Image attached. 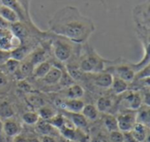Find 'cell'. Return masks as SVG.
Returning a JSON list of instances; mask_svg holds the SVG:
<instances>
[{"instance_id":"obj_16","label":"cell","mask_w":150,"mask_h":142,"mask_svg":"<svg viewBox=\"0 0 150 142\" xmlns=\"http://www.w3.org/2000/svg\"><path fill=\"white\" fill-rule=\"evenodd\" d=\"M98 111L96 107V105H91V104H88V105H84L81 114L88 120H96L98 117Z\"/></svg>"},{"instance_id":"obj_7","label":"cell","mask_w":150,"mask_h":142,"mask_svg":"<svg viewBox=\"0 0 150 142\" xmlns=\"http://www.w3.org/2000/svg\"><path fill=\"white\" fill-rule=\"evenodd\" d=\"M3 132L8 137H16L20 134L21 127L14 119H8L3 122Z\"/></svg>"},{"instance_id":"obj_30","label":"cell","mask_w":150,"mask_h":142,"mask_svg":"<svg viewBox=\"0 0 150 142\" xmlns=\"http://www.w3.org/2000/svg\"><path fill=\"white\" fill-rule=\"evenodd\" d=\"M66 71L68 72V74L71 76V78L75 81V80H78L81 78L82 76V71L80 70V69L75 67V66H69L68 65L66 68Z\"/></svg>"},{"instance_id":"obj_33","label":"cell","mask_w":150,"mask_h":142,"mask_svg":"<svg viewBox=\"0 0 150 142\" xmlns=\"http://www.w3.org/2000/svg\"><path fill=\"white\" fill-rule=\"evenodd\" d=\"M18 88L22 90L25 91H30L31 90V86L29 85L28 83H26L25 80H21L18 83Z\"/></svg>"},{"instance_id":"obj_14","label":"cell","mask_w":150,"mask_h":142,"mask_svg":"<svg viewBox=\"0 0 150 142\" xmlns=\"http://www.w3.org/2000/svg\"><path fill=\"white\" fill-rule=\"evenodd\" d=\"M125 100L127 104V106L131 110H139L142 105V99L141 95L135 92H130L125 97Z\"/></svg>"},{"instance_id":"obj_2","label":"cell","mask_w":150,"mask_h":142,"mask_svg":"<svg viewBox=\"0 0 150 142\" xmlns=\"http://www.w3.org/2000/svg\"><path fill=\"white\" fill-rule=\"evenodd\" d=\"M21 46V41L13 34L10 26L0 27V50L9 52Z\"/></svg>"},{"instance_id":"obj_1","label":"cell","mask_w":150,"mask_h":142,"mask_svg":"<svg viewBox=\"0 0 150 142\" xmlns=\"http://www.w3.org/2000/svg\"><path fill=\"white\" fill-rule=\"evenodd\" d=\"M50 31L76 43L86 42L95 32L93 21L76 7L68 5L56 11L48 22Z\"/></svg>"},{"instance_id":"obj_3","label":"cell","mask_w":150,"mask_h":142,"mask_svg":"<svg viewBox=\"0 0 150 142\" xmlns=\"http://www.w3.org/2000/svg\"><path fill=\"white\" fill-rule=\"evenodd\" d=\"M53 51L56 59L62 62L69 61L72 55V47L64 40H55L53 44Z\"/></svg>"},{"instance_id":"obj_12","label":"cell","mask_w":150,"mask_h":142,"mask_svg":"<svg viewBox=\"0 0 150 142\" xmlns=\"http://www.w3.org/2000/svg\"><path fill=\"white\" fill-rule=\"evenodd\" d=\"M51 68L52 65L49 61H42L37 64L36 66H34L32 75H33V76L37 79H43L46 76V75L49 72Z\"/></svg>"},{"instance_id":"obj_18","label":"cell","mask_w":150,"mask_h":142,"mask_svg":"<svg viewBox=\"0 0 150 142\" xmlns=\"http://www.w3.org/2000/svg\"><path fill=\"white\" fill-rule=\"evenodd\" d=\"M69 120L75 127L84 129L87 127V119L81 113H69Z\"/></svg>"},{"instance_id":"obj_35","label":"cell","mask_w":150,"mask_h":142,"mask_svg":"<svg viewBox=\"0 0 150 142\" xmlns=\"http://www.w3.org/2000/svg\"><path fill=\"white\" fill-rule=\"evenodd\" d=\"M41 102H42V100H41V98L39 97H32L31 99H30V103H32L33 105H38V106L40 105Z\"/></svg>"},{"instance_id":"obj_13","label":"cell","mask_w":150,"mask_h":142,"mask_svg":"<svg viewBox=\"0 0 150 142\" xmlns=\"http://www.w3.org/2000/svg\"><path fill=\"white\" fill-rule=\"evenodd\" d=\"M112 81H113V76L111 73H100L95 77L94 83L98 87L107 89L112 86Z\"/></svg>"},{"instance_id":"obj_27","label":"cell","mask_w":150,"mask_h":142,"mask_svg":"<svg viewBox=\"0 0 150 142\" xmlns=\"http://www.w3.org/2000/svg\"><path fill=\"white\" fill-rule=\"evenodd\" d=\"M22 119L26 125L33 126V125H37V123L39 122V120L40 119L37 112H25L23 114Z\"/></svg>"},{"instance_id":"obj_6","label":"cell","mask_w":150,"mask_h":142,"mask_svg":"<svg viewBox=\"0 0 150 142\" xmlns=\"http://www.w3.org/2000/svg\"><path fill=\"white\" fill-rule=\"evenodd\" d=\"M85 59L91 63V65L93 68L94 73H100L104 70L105 66V61L98 53H96L94 50H92L91 53H90Z\"/></svg>"},{"instance_id":"obj_23","label":"cell","mask_w":150,"mask_h":142,"mask_svg":"<svg viewBox=\"0 0 150 142\" xmlns=\"http://www.w3.org/2000/svg\"><path fill=\"white\" fill-rule=\"evenodd\" d=\"M33 65L29 61H25L24 62H20L19 67L16 72H18L21 75V77L24 78L33 74Z\"/></svg>"},{"instance_id":"obj_4","label":"cell","mask_w":150,"mask_h":142,"mask_svg":"<svg viewBox=\"0 0 150 142\" xmlns=\"http://www.w3.org/2000/svg\"><path fill=\"white\" fill-rule=\"evenodd\" d=\"M119 131L121 133H130L136 124V114L125 113L117 118Z\"/></svg>"},{"instance_id":"obj_24","label":"cell","mask_w":150,"mask_h":142,"mask_svg":"<svg viewBox=\"0 0 150 142\" xmlns=\"http://www.w3.org/2000/svg\"><path fill=\"white\" fill-rule=\"evenodd\" d=\"M104 125L105 128L110 132H116L119 131L118 127V122H117V118H115L112 115H106L104 119Z\"/></svg>"},{"instance_id":"obj_22","label":"cell","mask_w":150,"mask_h":142,"mask_svg":"<svg viewBox=\"0 0 150 142\" xmlns=\"http://www.w3.org/2000/svg\"><path fill=\"white\" fill-rule=\"evenodd\" d=\"M14 115V111L11 105L6 101L0 103V119H8Z\"/></svg>"},{"instance_id":"obj_11","label":"cell","mask_w":150,"mask_h":142,"mask_svg":"<svg viewBox=\"0 0 150 142\" xmlns=\"http://www.w3.org/2000/svg\"><path fill=\"white\" fill-rule=\"evenodd\" d=\"M62 75V70L60 68L52 66L51 69L46 75V76L43 78V80L48 85H54V84H57L60 83Z\"/></svg>"},{"instance_id":"obj_29","label":"cell","mask_w":150,"mask_h":142,"mask_svg":"<svg viewBox=\"0 0 150 142\" xmlns=\"http://www.w3.org/2000/svg\"><path fill=\"white\" fill-rule=\"evenodd\" d=\"M19 64H20V61L13 59V58H8L5 61H4V66L6 68V69L11 72V73H15L18 67H19Z\"/></svg>"},{"instance_id":"obj_34","label":"cell","mask_w":150,"mask_h":142,"mask_svg":"<svg viewBox=\"0 0 150 142\" xmlns=\"http://www.w3.org/2000/svg\"><path fill=\"white\" fill-rule=\"evenodd\" d=\"M40 142H57V141L50 135H43L40 140Z\"/></svg>"},{"instance_id":"obj_8","label":"cell","mask_w":150,"mask_h":142,"mask_svg":"<svg viewBox=\"0 0 150 142\" xmlns=\"http://www.w3.org/2000/svg\"><path fill=\"white\" fill-rule=\"evenodd\" d=\"M0 18L8 24H15L19 22V17L18 14L9 6L4 4L0 1Z\"/></svg>"},{"instance_id":"obj_15","label":"cell","mask_w":150,"mask_h":142,"mask_svg":"<svg viewBox=\"0 0 150 142\" xmlns=\"http://www.w3.org/2000/svg\"><path fill=\"white\" fill-rule=\"evenodd\" d=\"M66 95L68 99H80L84 96V90L79 84H73L67 88Z\"/></svg>"},{"instance_id":"obj_9","label":"cell","mask_w":150,"mask_h":142,"mask_svg":"<svg viewBox=\"0 0 150 142\" xmlns=\"http://www.w3.org/2000/svg\"><path fill=\"white\" fill-rule=\"evenodd\" d=\"M115 71L117 73V77L120 78L127 83L133 82L135 78V71L134 70L132 66L120 65L116 68Z\"/></svg>"},{"instance_id":"obj_32","label":"cell","mask_w":150,"mask_h":142,"mask_svg":"<svg viewBox=\"0 0 150 142\" xmlns=\"http://www.w3.org/2000/svg\"><path fill=\"white\" fill-rule=\"evenodd\" d=\"M110 137H111V140L113 142H124L123 133H121L120 131L110 133Z\"/></svg>"},{"instance_id":"obj_36","label":"cell","mask_w":150,"mask_h":142,"mask_svg":"<svg viewBox=\"0 0 150 142\" xmlns=\"http://www.w3.org/2000/svg\"><path fill=\"white\" fill-rule=\"evenodd\" d=\"M10 54L11 53H9V52H4V51L0 50V61H2V60L6 61L8 58H10Z\"/></svg>"},{"instance_id":"obj_26","label":"cell","mask_w":150,"mask_h":142,"mask_svg":"<svg viewBox=\"0 0 150 142\" xmlns=\"http://www.w3.org/2000/svg\"><path fill=\"white\" fill-rule=\"evenodd\" d=\"M66 118L63 116V115H62V114H56V115H54L50 120H48L47 122L49 123V125L53 127V128H56V129H58V130H60V129H62L63 126H64V125H65V123H66Z\"/></svg>"},{"instance_id":"obj_40","label":"cell","mask_w":150,"mask_h":142,"mask_svg":"<svg viewBox=\"0 0 150 142\" xmlns=\"http://www.w3.org/2000/svg\"><path fill=\"white\" fill-rule=\"evenodd\" d=\"M2 133H3V122H2V120L0 119V137H1Z\"/></svg>"},{"instance_id":"obj_5","label":"cell","mask_w":150,"mask_h":142,"mask_svg":"<svg viewBox=\"0 0 150 142\" xmlns=\"http://www.w3.org/2000/svg\"><path fill=\"white\" fill-rule=\"evenodd\" d=\"M59 106L69 113H81L84 103L81 99H66L59 104Z\"/></svg>"},{"instance_id":"obj_28","label":"cell","mask_w":150,"mask_h":142,"mask_svg":"<svg viewBox=\"0 0 150 142\" xmlns=\"http://www.w3.org/2000/svg\"><path fill=\"white\" fill-rule=\"evenodd\" d=\"M45 61V52L42 50H37L30 55L29 61L33 65V67Z\"/></svg>"},{"instance_id":"obj_10","label":"cell","mask_w":150,"mask_h":142,"mask_svg":"<svg viewBox=\"0 0 150 142\" xmlns=\"http://www.w3.org/2000/svg\"><path fill=\"white\" fill-rule=\"evenodd\" d=\"M130 134L136 142H145L149 138V126L136 123Z\"/></svg>"},{"instance_id":"obj_21","label":"cell","mask_w":150,"mask_h":142,"mask_svg":"<svg viewBox=\"0 0 150 142\" xmlns=\"http://www.w3.org/2000/svg\"><path fill=\"white\" fill-rule=\"evenodd\" d=\"M112 106V100L108 97H101L97 101V109L98 112H106Z\"/></svg>"},{"instance_id":"obj_19","label":"cell","mask_w":150,"mask_h":142,"mask_svg":"<svg viewBox=\"0 0 150 142\" xmlns=\"http://www.w3.org/2000/svg\"><path fill=\"white\" fill-rule=\"evenodd\" d=\"M140 111L136 114V123L142 124L146 126H149V105L144 106L143 108H140Z\"/></svg>"},{"instance_id":"obj_20","label":"cell","mask_w":150,"mask_h":142,"mask_svg":"<svg viewBox=\"0 0 150 142\" xmlns=\"http://www.w3.org/2000/svg\"><path fill=\"white\" fill-rule=\"evenodd\" d=\"M10 28L11 30V32H13V34L21 41L22 39L25 38L27 35V31L25 29V27L20 23V22H17L15 24H11V25H10Z\"/></svg>"},{"instance_id":"obj_39","label":"cell","mask_w":150,"mask_h":142,"mask_svg":"<svg viewBox=\"0 0 150 142\" xmlns=\"http://www.w3.org/2000/svg\"><path fill=\"white\" fill-rule=\"evenodd\" d=\"M28 141L29 142H40V141L39 139H37V138H32V139L28 140Z\"/></svg>"},{"instance_id":"obj_38","label":"cell","mask_w":150,"mask_h":142,"mask_svg":"<svg viewBox=\"0 0 150 142\" xmlns=\"http://www.w3.org/2000/svg\"><path fill=\"white\" fill-rule=\"evenodd\" d=\"M6 83H7V78H6V76L4 74L0 73V86H4Z\"/></svg>"},{"instance_id":"obj_17","label":"cell","mask_w":150,"mask_h":142,"mask_svg":"<svg viewBox=\"0 0 150 142\" xmlns=\"http://www.w3.org/2000/svg\"><path fill=\"white\" fill-rule=\"evenodd\" d=\"M111 88L112 89V90L115 94L119 95V94L125 93L127 90L128 83L117 76H115V77L113 76V81H112Z\"/></svg>"},{"instance_id":"obj_25","label":"cell","mask_w":150,"mask_h":142,"mask_svg":"<svg viewBox=\"0 0 150 142\" xmlns=\"http://www.w3.org/2000/svg\"><path fill=\"white\" fill-rule=\"evenodd\" d=\"M56 114H57V112L54 110H53L52 108L47 107V106L40 108V110L38 112V115H39L40 119H41V120H44V121L50 120Z\"/></svg>"},{"instance_id":"obj_31","label":"cell","mask_w":150,"mask_h":142,"mask_svg":"<svg viewBox=\"0 0 150 142\" xmlns=\"http://www.w3.org/2000/svg\"><path fill=\"white\" fill-rule=\"evenodd\" d=\"M74 82H75V81L71 78V76L68 74V72H67V71H66V72L62 71V78H61V80H60V83H61L62 86L69 88V86H71V85L75 84V83H74Z\"/></svg>"},{"instance_id":"obj_37","label":"cell","mask_w":150,"mask_h":142,"mask_svg":"<svg viewBox=\"0 0 150 142\" xmlns=\"http://www.w3.org/2000/svg\"><path fill=\"white\" fill-rule=\"evenodd\" d=\"M13 142H29L28 141V139H26L25 137L24 136H21L20 134L14 137V140H13Z\"/></svg>"}]
</instances>
